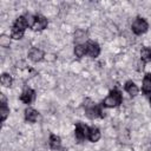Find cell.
Listing matches in <instances>:
<instances>
[{"label":"cell","mask_w":151,"mask_h":151,"mask_svg":"<svg viewBox=\"0 0 151 151\" xmlns=\"http://www.w3.org/2000/svg\"><path fill=\"white\" fill-rule=\"evenodd\" d=\"M143 92L144 93H151V74H145L144 79H143Z\"/></svg>","instance_id":"5bb4252c"},{"label":"cell","mask_w":151,"mask_h":151,"mask_svg":"<svg viewBox=\"0 0 151 151\" xmlns=\"http://www.w3.org/2000/svg\"><path fill=\"white\" fill-rule=\"evenodd\" d=\"M122 93L118 90H112L110 94L103 100V105L105 107H114L122 103Z\"/></svg>","instance_id":"7a4b0ae2"},{"label":"cell","mask_w":151,"mask_h":151,"mask_svg":"<svg viewBox=\"0 0 151 151\" xmlns=\"http://www.w3.org/2000/svg\"><path fill=\"white\" fill-rule=\"evenodd\" d=\"M25 19H26L27 26L32 28V27H33V25H34V21H35V15H32V14H26V15H25Z\"/></svg>","instance_id":"d6986e66"},{"label":"cell","mask_w":151,"mask_h":151,"mask_svg":"<svg viewBox=\"0 0 151 151\" xmlns=\"http://www.w3.org/2000/svg\"><path fill=\"white\" fill-rule=\"evenodd\" d=\"M46 26H47V19L45 17L40 15V14L35 15V21H34V25H33L32 29H34V31H41V29L46 28Z\"/></svg>","instance_id":"52a82bcc"},{"label":"cell","mask_w":151,"mask_h":151,"mask_svg":"<svg viewBox=\"0 0 151 151\" xmlns=\"http://www.w3.org/2000/svg\"><path fill=\"white\" fill-rule=\"evenodd\" d=\"M0 113H1V120L4 122L7 118L8 113H9V109H8V106L6 104H1V106H0Z\"/></svg>","instance_id":"ac0fdd59"},{"label":"cell","mask_w":151,"mask_h":151,"mask_svg":"<svg viewBox=\"0 0 151 151\" xmlns=\"http://www.w3.org/2000/svg\"><path fill=\"white\" fill-rule=\"evenodd\" d=\"M74 133H76V138H77L79 142H83L84 139L87 138L88 127H87L85 124L78 122V123L76 124V131H74Z\"/></svg>","instance_id":"5b68a950"},{"label":"cell","mask_w":151,"mask_h":151,"mask_svg":"<svg viewBox=\"0 0 151 151\" xmlns=\"http://www.w3.org/2000/svg\"><path fill=\"white\" fill-rule=\"evenodd\" d=\"M74 54L78 57V58H81L86 54V45H83V44H78L76 45L74 47Z\"/></svg>","instance_id":"9a60e30c"},{"label":"cell","mask_w":151,"mask_h":151,"mask_svg":"<svg viewBox=\"0 0 151 151\" xmlns=\"http://www.w3.org/2000/svg\"><path fill=\"white\" fill-rule=\"evenodd\" d=\"M140 58H142V60L144 63L151 61V50L147 48V47L142 48V51H140Z\"/></svg>","instance_id":"2e32d148"},{"label":"cell","mask_w":151,"mask_h":151,"mask_svg":"<svg viewBox=\"0 0 151 151\" xmlns=\"http://www.w3.org/2000/svg\"><path fill=\"white\" fill-rule=\"evenodd\" d=\"M28 57H29V59H31L32 61H40V60L42 59V57H44V52H42L41 50H39V48L33 47V48L29 51Z\"/></svg>","instance_id":"9c48e42d"},{"label":"cell","mask_w":151,"mask_h":151,"mask_svg":"<svg viewBox=\"0 0 151 151\" xmlns=\"http://www.w3.org/2000/svg\"><path fill=\"white\" fill-rule=\"evenodd\" d=\"M87 138L91 140V142H98L99 138H100V131L98 127H90L88 129V134H87Z\"/></svg>","instance_id":"7c38bea8"},{"label":"cell","mask_w":151,"mask_h":151,"mask_svg":"<svg viewBox=\"0 0 151 151\" xmlns=\"http://www.w3.org/2000/svg\"><path fill=\"white\" fill-rule=\"evenodd\" d=\"M50 146L53 150H59L61 147V139L57 134H51L50 136Z\"/></svg>","instance_id":"4fadbf2b"},{"label":"cell","mask_w":151,"mask_h":151,"mask_svg":"<svg viewBox=\"0 0 151 151\" xmlns=\"http://www.w3.org/2000/svg\"><path fill=\"white\" fill-rule=\"evenodd\" d=\"M150 106H151V97H150Z\"/></svg>","instance_id":"44dd1931"},{"label":"cell","mask_w":151,"mask_h":151,"mask_svg":"<svg viewBox=\"0 0 151 151\" xmlns=\"http://www.w3.org/2000/svg\"><path fill=\"white\" fill-rule=\"evenodd\" d=\"M25 118H26V120H28L31 123H34L38 119V112L34 109L28 107V109L25 110Z\"/></svg>","instance_id":"8fae6325"},{"label":"cell","mask_w":151,"mask_h":151,"mask_svg":"<svg viewBox=\"0 0 151 151\" xmlns=\"http://www.w3.org/2000/svg\"><path fill=\"white\" fill-rule=\"evenodd\" d=\"M125 91L131 96V97H136L137 94H138V87H137V85L133 83V81H131V80H129V81H126L125 83Z\"/></svg>","instance_id":"30bf717a"},{"label":"cell","mask_w":151,"mask_h":151,"mask_svg":"<svg viewBox=\"0 0 151 151\" xmlns=\"http://www.w3.org/2000/svg\"><path fill=\"white\" fill-rule=\"evenodd\" d=\"M27 27V22H26V19H25V15H21L19 18L15 19L13 26H12V33H11V37L13 39H21L22 35H24V32H25V28Z\"/></svg>","instance_id":"6da1fadb"},{"label":"cell","mask_w":151,"mask_h":151,"mask_svg":"<svg viewBox=\"0 0 151 151\" xmlns=\"http://www.w3.org/2000/svg\"><path fill=\"white\" fill-rule=\"evenodd\" d=\"M34 97H35V92L32 90V88H26L24 90V92L21 93L20 96V100L25 104H31L33 100H34Z\"/></svg>","instance_id":"ba28073f"},{"label":"cell","mask_w":151,"mask_h":151,"mask_svg":"<svg viewBox=\"0 0 151 151\" xmlns=\"http://www.w3.org/2000/svg\"><path fill=\"white\" fill-rule=\"evenodd\" d=\"M0 44L2 46H7V45H9V39H7L5 35H2L1 39H0Z\"/></svg>","instance_id":"ffe728a7"},{"label":"cell","mask_w":151,"mask_h":151,"mask_svg":"<svg viewBox=\"0 0 151 151\" xmlns=\"http://www.w3.org/2000/svg\"><path fill=\"white\" fill-rule=\"evenodd\" d=\"M0 81H1V84H2L5 87H8V86L12 85V77H11L9 74H7V73H4V74L1 76Z\"/></svg>","instance_id":"e0dca14e"},{"label":"cell","mask_w":151,"mask_h":151,"mask_svg":"<svg viewBox=\"0 0 151 151\" xmlns=\"http://www.w3.org/2000/svg\"><path fill=\"white\" fill-rule=\"evenodd\" d=\"M84 106H85L86 116L88 118H91V119H94V118H98V117H103L104 116L103 112H101V109L97 104H94L92 101H90V104H85Z\"/></svg>","instance_id":"3957f363"},{"label":"cell","mask_w":151,"mask_h":151,"mask_svg":"<svg viewBox=\"0 0 151 151\" xmlns=\"http://www.w3.org/2000/svg\"><path fill=\"white\" fill-rule=\"evenodd\" d=\"M100 53V47L96 41H87L86 42V54H88L91 58L98 57Z\"/></svg>","instance_id":"8992f818"},{"label":"cell","mask_w":151,"mask_h":151,"mask_svg":"<svg viewBox=\"0 0 151 151\" xmlns=\"http://www.w3.org/2000/svg\"><path fill=\"white\" fill-rule=\"evenodd\" d=\"M147 27H149V25H147L146 20L143 18H139V17L136 18L132 22V31L134 34H138V35L145 33L147 31Z\"/></svg>","instance_id":"277c9868"}]
</instances>
